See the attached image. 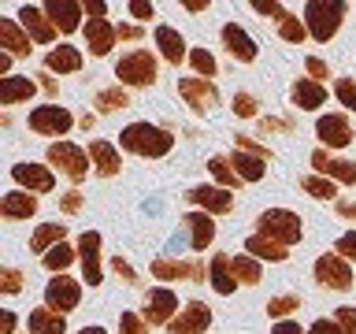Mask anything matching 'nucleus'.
Returning <instances> with one entry per match:
<instances>
[{
  "label": "nucleus",
  "instance_id": "nucleus-9",
  "mask_svg": "<svg viewBox=\"0 0 356 334\" xmlns=\"http://www.w3.org/2000/svg\"><path fill=\"white\" fill-rule=\"evenodd\" d=\"M11 178H15L19 189L26 193H52L56 189V175L49 164H15L11 167Z\"/></svg>",
  "mask_w": 356,
  "mask_h": 334
},
{
  "label": "nucleus",
  "instance_id": "nucleus-7",
  "mask_svg": "<svg viewBox=\"0 0 356 334\" xmlns=\"http://www.w3.org/2000/svg\"><path fill=\"white\" fill-rule=\"evenodd\" d=\"M316 283L345 294V289H353V283H356V278H353V264L345 260V256H338V253H323L316 260Z\"/></svg>",
  "mask_w": 356,
  "mask_h": 334
},
{
  "label": "nucleus",
  "instance_id": "nucleus-43",
  "mask_svg": "<svg viewBox=\"0 0 356 334\" xmlns=\"http://www.w3.org/2000/svg\"><path fill=\"white\" fill-rule=\"evenodd\" d=\"M234 149L249 152V156H256V160H275V152L267 149V145H260V141H252L249 134H234Z\"/></svg>",
  "mask_w": 356,
  "mask_h": 334
},
{
  "label": "nucleus",
  "instance_id": "nucleus-49",
  "mask_svg": "<svg viewBox=\"0 0 356 334\" xmlns=\"http://www.w3.org/2000/svg\"><path fill=\"white\" fill-rule=\"evenodd\" d=\"M0 289H4V294H19L22 289V271L19 267H4V271H0Z\"/></svg>",
  "mask_w": 356,
  "mask_h": 334
},
{
  "label": "nucleus",
  "instance_id": "nucleus-51",
  "mask_svg": "<svg viewBox=\"0 0 356 334\" xmlns=\"http://www.w3.org/2000/svg\"><path fill=\"white\" fill-rule=\"evenodd\" d=\"M60 212H63V216H78V212H82V193H78V189L63 193L60 197Z\"/></svg>",
  "mask_w": 356,
  "mask_h": 334
},
{
  "label": "nucleus",
  "instance_id": "nucleus-29",
  "mask_svg": "<svg viewBox=\"0 0 356 334\" xmlns=\"http://www.w3.org/2000/svg\"><path fill=\"white\" fill-rule=\"evenodd\" d=\"M33 93H38V82H30V78L22 74L0 78V104H26V100H33Z\"/></svg>",
  "mask_w": 356,
  "mask_h": 334
},
{
  "label": "nucleus",
  "instance_id": "nucleus-52",
  "mask_svg": "<svg viewBox=\"0 0 356 334\" xmlns=\"http://www.w3.org/2000/svg\"><path fill=\"white\" fill-rule=\"evenodd\" d=\"M252 11H260V15H271L275 22L286 15V8H282V4H275V0H252Z\"/></svg>",
  "mask_w": 356,
  "mask_h": 334
},
{
  "label": "nucleus",
  "instance_id": "nucleus-32",
  "mask_svg": "<svg viewBox=\"0 0 356 334\" xmlns=\"http://www.w3.org/2000/svg\"><path fill=\"white\" fill-rule=\"evenodd\" d=\"M245 253L249 256H256V260H267V264H282L286 256H289V249L286 245H278V241H271V238H264V234H252L249 241H245Z\"/></svg>",
  "mask_w": 356,
  "mask_h": 334
},
{
  "label": "nucleus",
  "instance_id": "nucleus-12",
  "mask_svg": "<svg viewBox=\"0 0 356 334\" xmlns=\"http://www.w3.org/2000/svg\"><path fill=\"white\" fill-rule=\"evenodd\" d=\"M208 327H211V308L204 305V301H186L182 312L167 323L171 334H204Z\"/></svg>",
  "mask_w": 356,
  "mask_h": 334
},
{
  "label": "nucleus",
  "instance_id": "nucleus-48",
  "mask_svg": "<svg viewBox=\"0 0 356 334\" xmlns=\"http://www.w3.org/2000/svg\"><path fill=\"white\" fill-rule=\"evenodd\" d=\"M305 71H308V78H312V82H319V86L330 78V67L323 63L319 56H308V60H305Z\"/></svg>",
  "mask_w": 356,
  "mask_h": 334
},
{
  "label": "nucleus",
  "instance_id": "nucleus-46",
  "mask_svg": "<svg viewBox=\"0 0 356 334\" xmlns=\"http://www.w3.org/2000/svg\"><path fill=\"white\" fill-rule=\"evenodd\" d=\"M234 116H238V119H252L256 116V97L252 93H234Z\"/></svg>",
  "mask_w": 356,
  "mask_h": 334
},
{
  "label": "nucleus",
  "instance_id": "nucleus-64",
  "mask_svg": "<svg viewBox=\"0 0 356 334\" xmlns=\"http://www.w3.org/2000/svg\"><path fill=\"white\" fill-rule=\"evenodd\" d=\"M78 334H108V331H104V327H82Z\"/></svg>",
  "mask_w": 356,
  "mask_h": 334
},
{
  "label": "nucleus",
  "instance_id": "nucleus-14",
  "mask_svg": "<svg viewBox=\"0 0 356 334\" xmlns=\"http://www.w3.org/2000/svg\"><path fill=\"white\" fill-rule=\"evenodd\" d=\"M178 312H182V308H178L175 289H167V286H152L149 289V305H145V319H149V327H167Z\"/></svg>",
  "mask_w": 356,
  "mask_h": 334
},
{
  "label": "nucleus",
  "instance_id": "nucleus-36",
  "mask_svg": "<svg viewBox=\"0 0 356 334\" xmlns=\"http://www.w3.org/2000/svg\"><path fill=\"white\" fill-rule=\"evenodd\" d=\"M93 104H97V111H100V116H111V111H119V108H127V104H130V97H127V89H122V86L115 82V86H108V89H100V93H97V100H93Z\"/></svg>",
  "mask_w": 356,
  "mask_h": 334
},
{
  "label": "nucleus",
  "instance_id": "nucleus-35",
  "mask_svg": "<svg viewBox=\"0 0 356 334\" xmlns=\"http://www.w3.org/2000/svg\"><path fill=\"white\" fill-rule=\"evenodd\" d=\"M230 167L238 171L241 182H260V178L267 175V160H256V156L241 152V149H234V156H230Z\"/></svg>",
  "mask_w": 356,
  "mask_h": 334
},
{
  "label": "nucleus",
  "instance_id": "nucleus-62",
  "mask_svg": "<svg viewBox=\"0 0 356 334\" xmlns=\"http://www.w3.org/2000/svg\"><path fill=\"white\" fill-rule=\"evenodd\" d=\"M186 11H208V0H182Z\"/></svg>",
  "mask_w": 356,
  "mask_h": 334
},
{
  "label": "nucleus",
  "instance_id": "nucleus-54",
  "mask_svg": "<svg viewBox=\"0 0 356 334\" xmlns=\"http://www.w3.org/2000/svg\"><path fill=\"white\" fill-rule=\"evenodd\" d=\"M308 334H345V331H341L334 319H316V323L308 327Z\"/></svg>",
  "mask_w": 356,
  "mask_h": 334
},
{
  "label": "nucleus",
  "instance_id": "nucleus-38",
  "mask_svg": "<svg viewBox=\"0 0 356 334\" xmlns=\"http://www.w3.org/2000/svg\"><path fill=\"white\" fill-rule=\"evenodd\" d=\"M300 189H305L308 197H316V200H334L338 197V182H330V178H323V175L300 178Z\"/></svg>",
  "mask_w": 356,
  "mask_h": 334
},
{
  "label": "nucleus",
  "instance_id": "nucleus-22",
  "mask_svg": "<svg viewBox=\"0 0 356 334\" xmlns=\"http://www.w3.org/2000/svg\"><path fill=\"white\" fill-rule=\"evenodd\" d=\"M89 160H93V171L100 178H115L119 167H122V156H119V145H111L104 138H93L89 141Z\"/></svg>",
  "mask_w": 356,
  "mask_h": 334
},
{
  "label": "nucleus",
  "instance_id": "nucleus-18",
  "mask_svg": "<svg viewBox=\"0 0 356 334\" xmlns=\"http://www.w3.org/2000/svg\"><path fill=\"white\" fill-rule=\"evenodd\" d=\"M152 278H160V283H175V278H193V283H204L208 267L200 264V260L182 264V260H171V256H160V260H152Z\"/></svg>",
  "mask_w": 356,
  "mask_h": 334
},
{
  "label": "nucleus",
  "instance_id": "nucleus-60",
  "mask_svg": "<svg viewBox=\"0 0 356 334\" xmlns=\"http://www.w3.org/2000/svg\"><path fill=\"white\" fill-rule=\"evenodd\" d=\"M108 11V4H100V0H86V15L93 19V15H104Z\"/></svg>",
  "mask_w": 356,
  "mask_h": 334
},
{
  "label": "nucleus",
  "instance_id": "nucleus-17",
  "mask_svg": "<svg viewBox=\"0 0 356 334\" xmlns=\"http://www.w3.org/2000/svg\"><path fill=\"white\" fill-rule=\"evenodd\" d=\"M86 45H89V52L93 56H108L111 52V45L119 41V26H111V19L108 15H93V19H86Z\"/></svg>",
  "mask_w": 356,
  "mask_h": 334
},
{
  "label": "nucleus",
  "instance_id": "nucleus-11",
  "mask_svg": "<svg viewBox=\"0 0 356 334\" xmlns=\"http://www.w3.org/2000/svg\"><path fill=\"white\" fill-rule=\"evenodd\" d=\"M178 93H182V100H186V104L197 111V116H208V111H211V104L219 100L216 86H211L208 78H197V74H189V78H178Z\"/></svg>",
  "mask_w": 356,
  "mask_h": 334
},
{
  "label": "nucleus",
  "instance_id": "nucleus-26",
  "mask_svg": "<svg viewBox=\"0 0 356 334\" xmlns=\"http://www.w3.org/2000/svg\"><path fill=\"white\" fill-rule=\"evenodd\" d=\"M189 227V245H193V253H204L211 241H216V219L208 216V212H189L182 219Z\"/></svg>",
  "mask_w": 356,
  "mask_h": 334
},
{
  "label": "nucleus",
  "instance_id": "nucleus-30",
  "mask_svg": "<svg viewBox=\"0 0 356 334\" xmlns=\"http://www.w3.org/2000/svg\"><path fill=\"white\" fill-rule=\"evenodd\" d=\"M44 67H49L52 74H78L82 71V52H78L74 45H56V49L44 56Z\"/></svg>",
  "mask_w": 356,
  "mask_h": 334
},
{
  "label": "nucleus",
  "instance_id": "nucleus-31",
  "mask_svg": "<svg viewBox=\"0 0 356 334\" xmlns=\"http://www.w3.org/2000/svg\"><path fill=\"white\" fill-rule=\"evenodd\" d=\"M26 334H67V319L52 308H30Z\"/></svg>",
  "mask_w": 356,
  "mask_h": 334
},
{
  "label": "nucleus",
  "instance_id": "nucleus-10",
  "mask_svg": "<svg viewBox=\"0 0 356 334\" xmlns=\"http://www.w3.org/2000/svg\"><path fill=\"white\" fill-rule=\"evenodd\" d=\"M312 167H316V175L330 178V182H341V186H356V164L353 160H341V156H330L327 149L312 152Z\"/></svg>",
  "mask_w": 356,
  "mask_h": 334
},
{
  "label": "nucleus",
  "instance_id": "nucleus-13",
  "mask_svg": "<svg viewBox=\"0 0 356 334\" xmlns=\"http://www.w3.org/2000/svg\"><path fill=\"white\" fill-rule=\"evenodd\" d=\"M316 134H319L323 149H345V145H353L349 116H341V111H327V116H319Z\"/></svg>",
  "mask_w": 356,
  "mask_h": 334
},
{
  "label": "nucleus",
  "instance_id": "nucleus-8",
  "mask_svg": "<svg viewBox=\"0 0 356 334\" xmlns=\"http://www.w3.org/2000/svg\"><path fill=\"white\" fill-rule=\"evenodd\" d=\"M78 301H82V283L71 275H52V283L44 286V308L60 312V316L74 312Z\"/></svg>",
  "mask_w": 356,
  "mask_h": 334
},
{
  "label": "nucleus",
  "instance_id": "nucleus-15",
  "mask_svg": "<svg viewBox=\"0 0 356 334\" xmlns=\"http://www.w3.org/2000/svg\"><path fill=\"white\" fill-rule=\"evenodd\" d=\"M189 205H197L200 212H208V216H227V212L234 208V193L222 186H193L186 193Z\"/></svg>",
  "mask_w": 356,
  "mask_h": 334
},
{
  "label": "nucleus",
  "instance_id": "nucleus-44",
  "mask_svg": "<svg viewBox=\"0 0 356 334\" xmlns=\"http://www.w3.org/2000/svg\"><path fill=\"white\" fill-rule=\"evenodd\" d=\"M119 334H149V319L138 312H119Z\"/></svg>",
  "mask_w": 356,
  "mask_h": 334
},
{
  "label": "nucleus",
  "instance_id": "nucleus-28",
  "mask_svg": "<svg viewBox=\"0 0 356 334\" xmlns=\"http://www.w3.org/2000/svg\"><path fill=\"white\" fill-rule=\"evenodd\" d=\"M0 45H4L8 56H30L33 52V38L15 19H0Z\"/></svg>",
  "mask_w": 356,
  "mask_h": 334
},
{
  "label": "nucleus",
  "instance_id": "nucleus-23",
  "mask_svg": "<svg viewBox=\"0 0 356 334\" xmlns=\"http://www.w3.org/2000/svg\"><path fill=\"white\" fill-rule=\"evenodd\" d=\"M289 100H293L300 111H319L327 104V86L312 82V78H297V82L289 86Z\"/></svg>",
  "mask_w": 356,
  "mask_h": 334
},
{
  "label": "nucleus",
  "instance_id": "nucleus-50",
  "mask_svg": "<svg viewBox=\"0 0 356 334\" xmlns=\"http://www.w3.org/2000/svg\"><path fill=\"white\" fill-rule=\"evenodd\" d=\"M334 253H338V256H345L349 264H356V230L341 234V238H338V245H334Z\"/></svg>",
  "mask_w": 356,
  "mask_h": 334
},
{
  "label": "nucleus",
  "instance_id": "nucleus-24",
  "mask_svg": "<svg viewBox=\"0 0 356 334\" xmlns=\"http://www.w3.org/2000/svg\"><path fill=\"white\" fill-rule=\"evenodd\" d=\"M0 216H4V219H30V216H38V193L11 189V193L0 197Z\"/></svg>",
  "mask_w": 356,
  "mask_h": 334
},
{
  "label": "nucleus",
  "instance_id": "nucleus-59",
  "mask_svg": "<svg viewBox=\"0 0 356 334\" xmlns=\"http://www.w3.org/2000/svg\"><path fill=\"white\" fill-rule=\"evenodd\" d=\"M138 38H141V30H138V26H127V22L119 26V41H138Z\"/></svg>",
  "mask_w": 356,
  "mask_h": 334
},
{
  "label": "nucleus",
  "instance_id": "nucleus-45",
  "mask_svg": "<svg viewBox=\"0 0 356 334\" xmlns=\"http://www.w3.org/2000/svg\"><path fill=\"white\" fill-rule=\"evenodd\" d=\"M334 97H338L349 111H356V82L353 78H338V82H334Z\"/></svg>",
  "mask_w": 356,
  "mask_h": 334
},
{
  "label": "nucleus",
  "instance_id": "nucleus-47",
  "mask_svg": "<svg viewBox=\"0 0 356 334\" xmlns=\"http://www.w3.org/2000/svg\"><path fill=\"white\" fill-rule=\"evenodd\" d=\"M334 323H338L345 334H356V305H341L334 312Z\"/></svg>",
  "mask_w": 356,
  "mask_h": 334
},
{
  "label": "nucleus",
  "instance_id": "nucleus-56",
  "mask_svg": "<svg viewBox=\"0 0 356 334\" xmlns=\"http://www.w3.org/2000/svg\"><path fill=\"white\" fill-rule=\"evenodd\" d=\"M111 267H115V275H122L127 278V283H138V275H134V267L122 260V256H115V260H111Z\"/></svg>",
  "mask_w": 356,
  "mask_h": 334
},
{
  "label": "nucleus",
  "instance_id": "nucleus-5",
  "mask_svg": "<svg viewBox=\"0 0 356 334\" xmlns=\"http://www.w3.org/2000/svg\"><path fill=\"white\" fill-rule=\"evenodd\" d=\"M26 122H30L33 134H41V138H60L63 141V134H71V127H74V116L63 104H38V108H30Z\"/></svg>",
  "mask_w": 356,
  "mask_h": 334
},
{
  "label": "nucleus",
  "instance_id": "nucleus-33",
  "mask_svg": "<svg viewBox=\"0 0 356 334\" xmlns=\"http://www.w3.org/2000/svg\"><path fill=\"white\" fill-rule=\"evenodd\" d=\"M63 238H67V223H41L30 238V249L44 256V253H52L56 245H63Z\"/></svg>",
  "mask_w": 356,
  "mask_h": 334
},
{
  "label": "nucleus",
  "instance_id": "nucleus-27",
  "mask_svg": "<svg viewBox=\"0 0 356 334\" xmlns=\"http://www.w3.org/2000/svg\"><path fill=\"white\" fill-rule=\"evenodd\" d=\"M208 283L216 289L219 297H230L234 289H238V278H234V267H230V256L227 253H216L208 264Z\"/></svg>",
  "mask_w": 356,
  "mask_h": 334
},
{
  "label": "nucleus",
  "instance_id": "nucleus-40",
  "mask_svg": "<svg viewBox=\"0 0 356 334\" xmlns=\"http://www.w3.org/2000/svg\"><path fill=\"white\" fill-rule=\"evenodd\" d=\"M278 38H282L286 45H300V41L308 38V26H305V19H297V15H289V11H286V15L278 19Z\"/></svg>",
  "mask_w": 356,
  "mask_h": 334
},
{
  "label": "nucleus",
  "instance_id": "nucleus-63",
  "mask_svg": "<svg viewBox=\"0 0 356 334\" xmlns=\"http://www.w3.org/2000/svg\"><path fill=\"white\" fill-rule=\"evenodd\" d=\"M11 60H15V56L0 52V74H4V78H8V71H11Z\"/></svg>",
  "mask_w": 356,
  "mask_h": 334
},
{
  "label": "nucleus",
  "instance_id": "nucleus-21",
  "mask_svg": "<svg viewBox=\"0 0 356 334\" xmlns=\"http://www.w3.org/2000/svg\"><path fill=\"white\" fill-rule=\"evenodd\" d=\"M44 15L52 19V26L60 33H74L78 26H82V11L86 4H78V0H49V4H41Z\"/></svg>",
  "mask_w": 356,
  "mask_h": 334
},
{
  "label": "nucleus",
  "instance_id": "nucleus-16",
  "mask_svg": "<svg viewBox=\"0 0 356 334\" xmlns=\"http://www.w3.org/2000/svg\"><path fill=\"white\" fill-rule=\"evenodd\" d=\"M19 26L33 38V45H52L56 33H60L52 26V19L44 15V8H38V4H22L19 8Z\"/></svg>",
  "mask_w": 356,
  "mask_h": 334
},
{
  "label": "nucleus",
  "instance_id": "nucleus-58",
  "mask_svg": "<svg viewBox=\"0 0 356 334\" xmlns=\"http://www.w3.org/2000/svg\"><path fill=\"white\" fill-rule=\"evenodd\" d=\"M15 312H4V316H0V334H15Z\"/></svg>",
  "mask_w": 356,
  "mask_h": 334
},
{
  "label": "nucleus",
  "instance_id": "nucleus-34",
  "mask_svg": "<svg viewBox=\"0 0 356 334\" xmlns=\"http://www.w3.org/2000/svg\"><path fill=\"white\" fill-rule=\"evenodd\" d=\"M230 267H234V278H238V286H260L264 267H260V260H256V256L238 253V256H230Z\"/></svg>",
  "mask_w": 356,
  "mask_h": 334
},
{
  "label": "nucleus",
  "instance_id": "nucleus-39",
  "mask_svg": "<svg viewBox=\"0 0 356 334\" xmlns=\"http://www.w3.org/2000/svg\"><path fill=\"white\" fill-rule=\"evenodd\" d=\"M74 256H78V249H71V245H67V241H63V245H56V249H52V253H44V256H41V264H44V267H49V271H52V275H63V271H67V267H71V264H74Z\"/></svg>",
  "mask_w": 356,
  "mask_h": 334
},
{
  "label": "nucleus",
  "instance_id": "nucleus-19",
  "mask_svg": "<svg viewBox=\"0 0 356 334\" xmlns=\"http://www.w3.org/2000/svg\"><path fill=\"white\" fill-rule=\"evenodd\" d=\"M78 260H82V283L89 286H100V234L97 230H86L82 238H78Z\"/></svg>",
  "mask_w": 356,
  "mask_h": 334
},
{
  "label": "nucleus",
  "instance_id": "nucleus-3",
  "mask_svg": "<svg viewBox=\"0 0 356 334\" xmlns=\"http://www.w3.org/2000/svg\"><path fill=\"white\" fill-rule=\"evenodd\" d=\"M256 234H264V238H271V241H278V245H297L300 241V216L297 212H289V208H267V212H260V219H256Z\"/></svg>",
  "mask_w": 356,
  "mask_h": 334
},
{
  "label": "nucleus",
  "instance_id": "nucleus-1",
  "mask_svg": "<svg viewBox=\"0 0 356 334\" xmlns=\"http://www.w3.org/2000/svg\"><path fill=\"white\" fill-rule=\"evenodd\" d=\"M119 145L134 156H149V160H160L175 149V134L167 127H156V122H130V127L119 130Z\"/></svg>",
  "mask_w": 356,
  "mask_h": 334
},
{
  "label": "nucleus",
  "instance_id": "nucleus-2",
  "mask_svg": "<svg viewBox=\"0 0 356 334\" xmlns=\"http://www.w3.org/2000/svg\"><path fill=\"white\" fill-rule=\"evenodd\" d=\"M345 11H349V4H341V0H308L305 4V26L319 45H327L334 33L341 30Z\"/></svg>",
  "mask_w": 356,
  "mask_h": 334
},
{
  "label": "nucleus",
  "instance_id": "nucleus-61",
  "mask_svg": "<svg viewBox=\"0 0 356 334\" xmlns=\"http://www.w3.org/2000/svg\"><path fill=\"white\" fill-rule=\"evenodd\" d=\"M338 212H341L345 219H356V200H341V205H338Z\"/></svg>",
  "mask_w": 356,
  "mask_h": 334
},
{
  "label": "nucleus",
  "instance_id": "nucleus-53",
  "mask_svg": "<svg viewBox=\"0 0 356 334\" xmlns=\"http://www.w3.org/2000/svg\"><path fill=\"white\" fill-rule=\"evenodd\" d=\"M127 11H130V15L138 19V22H149V19L156 15V8H152V4H145V0H130Z\"/></svg>",
  "mask_w": 356,
  "mask_h": 334
},
{
  "label": "nucleus",
  "instance_id": "nucleus-20",
  "mask_svg": "<svg viewBox=\"0 0 356 334\" xmlns=\"http://www.w3.org/2000/svg\"><path fill=\"white\" fill-rule=\"evenodd\" d=\"M222 45H227V52L238 63H252L256 56H260V45H256L252 33L245 26H238V22H227V26H222Z\"/></svg>",
  "mask_w": 356,
  "mask_h": 334
},
{
  "label": "nucleus",
  "instance_id": "nucleus-57",
  "mask_svg": "<svg viewBox=\"0 0 356 334\" xmlns=\"http://www.w3.org/2000/svg\"><path fill=\"white\" fill-rule=\"evenodd\" d=\"M271 334H308V331H300V323H293V319H278Z\"/></svg>",
  "mask_w": 356,
  "mask_h": 334
},
{
  "label": "nucleus",
  "instance_id": "nucleus-55",
  "mask_svg": "<svg viewBox=\"0 0 356 334\" xmlns=\"http://www.w3.org/2000/svg\"><path fill=\"white\" fill-rule=\"evenodd\" d=\"M289 119H260V134H275V130H289Z\"/></svg>",
  "mask_w": 356,
  "mask_h": 334
},
{
  "label": "nucleus",
  "instance_id": "nucleus-42",
  "mask_svg": "<svg viewBox=\"0 0 356 334\" xmlns=\"http://www.w3.org/2000/svg\"><path fill=\"white\" fill-rule=\"evenodd\" d=\"M189 63H193L197 78H208V82H211V74L219 71V67H216V56H211L208 49H189Z\"/></svg>",
  "mask_w": 356,
  "mask_h": 334
},
{
  "label": "nucleus",
  "instance_id": "nucleus-25",
  "mask_svg": "<svg viewBox=\"0 0 356 334\" xmlns=\"http://www.w3.org/2000/svg\"><path fill=\"white\" fill-rule=\"evenodd\" d=\"M156 49H160V56L171 67H178L182 60H189V49H186V38L178 33L175 26H156Z\"/></svg>",
  "mask_w": 356,
  "mask_h": 334
},
{
  "label": "nucleus",
  "instance_id": "nucleus-37",
  "mask_svg": "<svg viewBox=\"0 0 356 334\" xmlns=\"http://www.w3.org/2000/svg\"><path fill=\"white\" fill-rule=\"evenodd\" d=\"M208 171L216 175V182H219L222 189H241V178H238V171L230 167L227 156H211V160H208Z\"/></svg>",
  "mask_w": 356,
  "mask_h": 334
},
{
  "label": "nucleus",
  "instance_id": "nucleus-4",
  "mask_svg": "<svg viewBox=\"0 0 356 334\" xmlns=\"http://www.w3.org/2000/svg\"><path fill=\"white\" fill-rule=\"evenodd\" d=\"M44 160H49V167H56L60 175L71 178V182H82V178L89 175V167H93L89 152L74 141H52L49 152H44Z\"/></svg>",
  "mask_w": 356,
  "mask_h": 334
},
{
  "label": "nucleus",
  "instance_id": "nucleus-41",
  "mask_svg": "<svg viewBox=\"0 0 356 334\" xmlns=\"http://www.w3.org/2000/svg\"><path fill=\"white\" fill-rule=\"evenodd\" d=\"M300 308V297L297 294H282V297H271V301H267V316H271V319H286L289 316V312H297Z\"/></svg>",
  "mask_w": 356,
  "mask_h": 334
},
{
  "label": "nucleus",
  "instance_id": "nucleus-6",
  "mask_svg": "<svg viewBox=\"0 0 356 334\" xmlns=\"http://www.w3.org/2000/svg\"><path fill=\"white\" fill-rule=\"evenodd\" d=\"M115 74L122 86H152L156 82V56L149 49H138V52H127L122 60L115 63Z\"/></svg>",
  "mask_w": 356,
  "mask_h": 334
}]
</instances>
